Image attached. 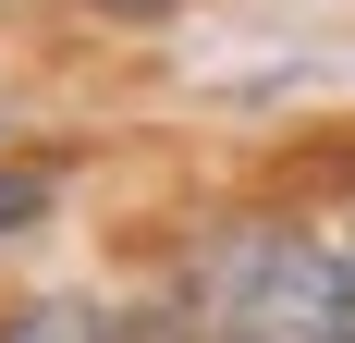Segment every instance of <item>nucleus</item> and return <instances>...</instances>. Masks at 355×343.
<instances>
[{
  "label": "nucleus",
  "mask_w": 355,
  "mask_h": 343,
  "mask_svg": "<svg viewBox=\"0 0 355 343\" xmlns=\"http://www.w3.org/2000/svg\"><path fill=\"white\" fill-rule=\"evenodd\" d=\"M331 258H343V282H355V196H343V233H331Z\"/></svg>",
  "instance_id": "obj_4"
},
{
  "label": "nucleus",
  "mask_w": 355,
  "mask_h": 343,
  "mask_svg": "<svg viewBox=\"0 0 355 343\" xmlns=\"http://www.w3.org/2000/svg\"><path fill=\"white\" fill-rule=\"evenodd\" d=\"M0 343H159V331L135 307H98V294H37V307H12Z\"/></svg>",
  "instance_id": "obj_2"
},
{
  "label": "nucleus",
  "mask_w": 355,
  "mask_h": 343,
  "mask_svg": "<svg viewBox=\"0 0 355 343\" xmlns=\"http://www.w3.org/2000/svg\"><path fill=\"white\" fill-rule=\"evenodd\" d=\"M86 12H159V0H86Z\"/></svg>",
  "instance_id": "obj_5"
},
{
  "label": "nucleus",
  "mask_w": 355,
  "mask_h": 343,
  "mask_svg": "<svg viewBox=\"0 0 355 343\" xmlns=\"http://www.w3.org/2000/svg\"><path fill=\"white\" fill-rule=\"evenodd\" d=\"M196 343H355V282L306 233H233L196 282Z\"/></svg>",
  "instance_id": "obj_1"
},
{
  "label": "nucleus",
  "mask_w": 355,
  "mask_h": 343,
  "mask_svg": "<svg viewBox=\"0 0 355 343\" xmlns=\"http://www.w3.org/2000/svg\"><path fill=\"white\" fill-rule=\"evenodd\" d=\"M49 208H62V172L49 160H0V245H25Z\"/></svg>",
  "instance_id": "obj_3"
}]
</instances>
